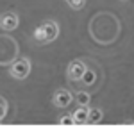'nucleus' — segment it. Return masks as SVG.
Wrapping results in <instances>:
<instances>
[{
	"mask_svg": "<svg viewBox=\"0 0 134 134\" xmlns=\"http://www.w3.org/2000/svg\"><path fill=\"white\" fill-rule=\"evenodd\" d=\"M66 4H68V5H70L72 9L79 11V9H82V7H84L86 0H66Z\"/></svg>",
	"mask_w": 134,
	"mask_h": 134,
	"instance_id": "f8f14e48",
	"label": "nucleus"
},
{
	"mask_svg": "<svg viewBox=\"0 0 134 134\" xmlns=\"http://www.w3.org/2000/svg\"><path fill=\"white\" fill-rule=\"evenodd\" d=\"M57 36H59V25L54 20H45L34 31V40L38 45H48L54 40H57Z\"/></svg>",
	"mask_w": 134,
	"mask_h": 134,
	"instance_id": "f257e3e1",
	"label": "nucleus"
},
{
	"mask_svg": "<svg viewBox=\"0 0 134 134\" xmlns=\"http://www.w3.org/2000/svg\"><path fill=\"white\" fill-rule=\"evenodd\" d=\"M73 100L77 102V105H90L91 102V95L88 91H77L73 95Z\"/></svg>",
	"mask_w": 134,
	"mask_h": 134,
	"instance_id": "6e6552de",
	"label": "nucleus"
},
{
	"mask_svg": "<svg viewBox=\"0 0 134 134\" xmlns=\"http://www.w3.org/2000/svg\"><path fill=\"white\" fill-rule=\"evenodd\" d=\"M31 68H32L31 66V59H29V57H20V59H16V61L9 66V75L21 81V79L29 77Z\"/></svg>",
	"mask_w": 134,
	"mask_h": 134,
	"instance_id": "f03ea898",
	"label": "nucleus"
},
{
	"mask_svg": "<svg viewBox=\"0 0 134 134\" xmlns=\"http://www.w3.org/2000/svg\"><path fill=\"white\" fill-rule=\"evenodd\" d=\"M72 102H73V93L66 88H59L52 95V104L55 107H68Z\"/></svg>",
	"mask_w": 134,
	"mask_h": 134,
	"instance_id": "20e7f679",
	"label": "nucleus"
},
{
	"mask_svg": "<svg viewBox=\"0 0 134 134\" xmlns=\"http://www.w3.org/2000/svg\"><path fill=\"white\" fill-rule=\"evenodd\" d=\"M86 63L82 59H73L70 61L68 68H66V79L72 81V82H79V79L82 77V73L86 72Z\"/></svg>",
	"mask_w": 134,
	"mask_h": 134,
	"instance_id": "7ed1b4c3",
	"label": "nucleus"
},
{
	"mask_svg": "<svg viewBox=\"0 0 134 134\" xmlns=\"http://www.w3.org/2000/svg\"><path fill=\"white\" fill-rule=\"evenodd\" d=\"M104 118V111L100 107H90V111H88V118H86V124L90 125H97L100 124Z\"/></svg>",
	"mask_w": 134,
	"mask_h": 134,
	"instance_id": "0eeeda50",
	"label": "nucleus"
},
{
	"mask_svg": "<svg viewBox=\"0 0 134 134\" xmlns=\"http://www.w3.org/2000/svg\"><path fill=\"white\" fill-rule=\"evenodd\" d=\"M7 109H9V105H7V100H5L4 97H0V122L5 118V114H7Z\"/></svg>",
	"mask_w": 134,
	"mask_h": 134,
	"instance_id": "9b49d317",
	"label": "nucleus"
},
{
	"mask_svg": "<svg viewBox=\"0 0 134 134\" xmlns=\"http://www.w3.org/2000/svg\"><path fill=\"white\" fill-rule=\"evenodd\" d=\"M95 77H97V75H95V70H93V68H86V72L82 73V77H81L79 81L82 84H86V86H91V84L95 82Z\"/></svg>",
	"mask_w": 134,
	"mask_h": 134,
	"instance_id": "1a4fd4ad",
	"label": "nucleus"
},
{
	"mask_svg": "<svg viewBox=\"0 0 134 134\" xmlns=\"http://www.w3.org/2000/svg\"><path fill=\"white\" fill-rule=\"evenodd\" d=\"M88 111H90V105H79V107H77V109L72 113L73 125H86Z\"/></svg>",
	"mask_w": 134,
	"mask_h": 134,
	"instance_id": "423d86ee",
	"label": "nucleus"
},
{
	"mask_svg": "<svg viewBox=\"0 0 134 134\" xmlns=\"http://www.w3.org/2000/svg\"><path fill=\"white\" fill-rule=\"evenodd\" d=\"M18 23H20V18L13 11H5V13L0 14V29L2 31H7V32L14 31V29H18Z\"/></svg>",
	"mask_w": 134,
	"mask_h": 134,
	"instance_id": "39448f33",
	"label": "nucleus"
},
{
	"mask_svg": "<svg viewBox=\"0 0 134 134\" xmlns=\"http://www.w3.org/2000/svg\"><path fill=\"white\" fill-rule=\"evenodd\" d=\"M122 2H129V0H122Z\"/></svg>",
	"mask_w": 134,
	"mask_h": 134,
	"instance_id": "ddd939ff",
	"label": "nucleus"
},
{
	"mask_svg": "<svg viewBox=\"0 0 134 134\" xmlns=\"http://www.w3.org/2000/svg\"><path fill=\"white\" fill-rule=\"evenodd\" d=\"M57 124H59V125H73V118H72V113L61 114V116L57 118Z\"/></svg>",
	"mask_w": 134,
	"mask_h": 134,
	"instance_id": "9d476101",
	"label": "nucleus"
}]
</instances>
